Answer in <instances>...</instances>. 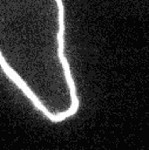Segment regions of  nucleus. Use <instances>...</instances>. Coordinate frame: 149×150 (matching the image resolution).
Here are the masks:
<instances>
[{"label": "nucleus", "mask_w": 149, "mask_h": 150, "mask_svg": "<svg viewBox=\"0 0 149 150\" xmlns=\"http://www.w3.org/2000/svg\"><path fill=\"white\" fill-rule=\"evenodd\" d=\"M65 34L63 0H0V69L50 123L80 109Z\"/></svg>", "instance_id": "nucleus-1"}]
</instances>
